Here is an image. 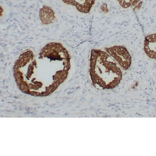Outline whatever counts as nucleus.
Wrapping results in <instances>:
<instances>
[{
    "label": "nucleus",
    "mask_w": 156,
    "mask_h": 156,
    "mask_svg": "<svg viewBox=\"0 0 156 156\" xmlns=\"http://www.w3.org/2000/svg\"><path fill=\"white\" fill-rule=\"evenodd\" d=\"M67 4L74 6L81 13L89 12L95 0H62Z\"/></svg>",
    "instance_id": "5"
},
{
    "label": "nucleus",
    "mask_w": 156,
    "mask_h": 156,
    "mask_svg": "<svg viewBox=\"0 0 156 156\" xmlns=\"http://www.w3.org/2000/svg\"><path fill=\"white\" fill-rule=\"evenodd\" d=\"M71 57L69 52L60 43L51 42L46 44L33 62L41 71L50 76L55 85L64 81L68 76L70 67Z\"/></svg>",
    "instance_id": "1"
},
{
    "label": "nucleus",
    "mask_w": 156,
    "mask_h": 156,
    "mask_svg": "<svg viewBox=\"0 0 156 156\" xmlns=\"http://www.w3.org/2000/svg\"><path fill=\"white\" fill-rule=\"evenodd\" d=\"M39 18L42 23L45 25H49L55 22L56 16L55 12L51 8L48 6H44L40 9Z\"/></svg>",
    "instance_id": "6"
},
{
    "label": "nucleus",
    "mask_w": 156,
    "mask_h": 156,
    "mask_svg": "<svg viewBox=\"0 0 156 156\" xmlns=\"http://www.w3.org/2000/svg\"><path fill=\"white\" fill-rule=\"evenodd\" d=\"M144 51L150 58L156 60V33L146 36L144 42Z\"/></svg>",
    "instance_id": "4"
},
{
    "label": "nucleus",
    "mask_w": 156,
    "mask_h": 156,
    "mask_svg": "<svg viewBox=\"0 0 156 156\" xmlns=\"http://www.w3.org/2000/svg\"><path fill=\"white\" fill-rule=\"evenodd\" d=\"M90 74L95 86L110 89L118 86L122 80L119 66L106 52L99 49L91 50Z\"/></svg>",
    "instance_id": "2"
},
{
    "label": "nucleus",
    "mask_w": 156,
    "mask_h": 156,
    "mask_svg": "<svg viewBox=\"0 0 156 156\" xmlns=\"http://www.w3.org/2000/svg\"><path fill=\"white\" fill-rule=\"evenodd\" d=\"M105 50L123 69L127 70L130 68L132 57L125 47L115 45L105 48Z\"/></svg>",
    "instance_id": "3"
}]
</instances>
